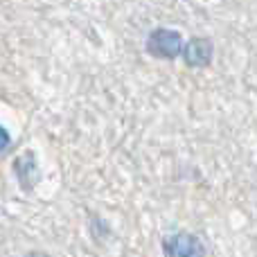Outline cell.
I'll return each instance as SVG.
<instances>
[{
    "label": "cell",
    "mask_w": 257,
    "mask_h": 257,
    "mask_svg": "<svg viewBox=\"0 0 257 257\" xmlns=\"http://www.w3.org/2000/svg\"><path fill=\"white\" fill-rule=\"evenodd\" d=\"M160 246H163V257H208L203 239L187 230L165 235Z\"/></svg>",
    "instance_id": "obj_2"
},
{
    "label": "cell",
    "mask_w": 257,
    "mask_h": 257,
    "mask_svg": "<svg viewBox=\"0 0 257 257\" xmlns=\"http://www.w3.org/2000/svg\"><path fill=\"white\" fill-rule=\"evenodd\" d=\"M185 41H183L181 32L169 30V27H156L147 34L145 39V50L149 57L163 59V61H174L183 54Z\"/></svg>",
    "instance_id": "obj_1"
},
{
    "label": "cell",
    "mask_w": 257,
    "mask_h": 257,
    "mask_svg": "<svg viewBox=\"0 0 257 257\" xmlns=\"http://www.w3.org/2000/svg\"><path fill=\"white\" fill-rule=\"evenodd\" d=\"M181 57L190 68H208L214 57V43L208 36H194L185 43Z\"/></svg>",
    "instance_id": "obj_4"
},
{
    "label": "cell",
    "mask_w": 257,
    "mask_h": 257,
    "mask_svg": "<svg viewBox=\"0 0 257 257\" xmlns=\"http://www.w3.org/2000/svg\"><path fill=\"white\" fill-rule=\"evenodd\" d=\"M12 147V136H9V131L0 124V154H5V151Z\"/></svg>",
    "instance_id": "obj_5"
},
{
    "label": "cell",
    "mask_w": 257,
    "mask_h": 257,
    "mask_svg": "<svg viewBox=\"0 0 257 257\" xmlns=\"http://www.w3.org/2000/svg\"><path fill=\"white\" fill-rule=\"evenodd\" d=\"M25 257H48V255L41 253V250H30V253H27Z\"/></svg>",
    "instance_id": "obj_6"
},
{
    "label": "cell",
    "mask_w": 257,
    "mask_h": 257,
    "mask_svg": "<svg viewBox=\"0 0 257 257\" xmlns=\"http://www.w3.org/2000/svg\"><path fill=\"white\" fill-rule=\"evenodd\" d=\"M12 172L16 176L18 185L23 192H32L36 187V183L41 181L39 174V163H36V154L32 149L23 151L21 156H16L12 163Z\"/></svg>",
    "instance_id": "obj_3"
}]
</instances>
